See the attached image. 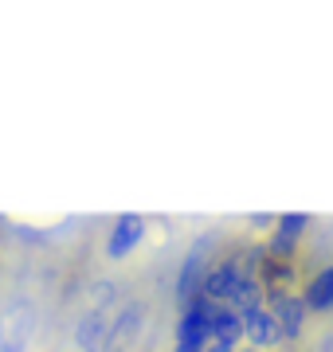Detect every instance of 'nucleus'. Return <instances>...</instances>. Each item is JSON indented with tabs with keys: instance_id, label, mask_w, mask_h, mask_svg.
<instances>
[{
	"instance_id": "1a4fd4ad",
	"label": "nucleus",
	"mask_w": 333,
	"mask_h": 352,
	"mask_svg": "<svg viewBox=\"0 0 333 352\" xmlns=\"http://www.w3.org/2000/svg\"><path fill=\"white\" fill-rule=\"evenodd\" d=\"M302 302H306L310 314H330L333 309V266H325V270H318L310 278L306 289H302Z\"/></svg>"
},
{
	"instance_id": "f8f14e48",
	"label": "nucleus",
	"mask_w": 333,
	"mask_h": 352,
	"mask_svg": "<svg viewBox=\"0 0 333 352\" xmlns=\"http://www.w3.org/2000/svg\"><path fill=\"white\" fill-rule=\"evenodd\" d=\"M204 352H235V349H228V344H219V340H208V344H204Z\"/></svg>"
},
{
	"instance_id": "f03ea898",
	"label": "nucleus",
	"mask_w": 333,
	"mask_h": 352,
	"mask_svg": "<svg viewBox=\"0 0 333 352\" xmlns=\"http://www.w3.org/2000/svg\"><path fill=\"white\" fill-rule=\"evenodd\" d=\"M310 227V215L306 212H290V215H279V223L270 231L267 239V258L275 263H294L298 254V239H302V231Z\"/></svg>"
},
{
	"instance_id": "423d86ee",
	"label": "nucleus",
	"mask_w": 333,
	"mask_h": 352,
	"mask_svg": "<svg viewBox=\"0 0 333 352\" xmlns=\"http://www.w3.org/2000/svg\"><path fill=\"white\" fill-rule=\"evenodd\" d=\"M110 329H114V317H110V309H90L87 317H78V325H75L78 349L103 352V349H106V337H110Z\"/></svg>"
},
{
	"instance_id": "ddd939ff",
	"label": "nucleus",
	"mask_w": 333,
	"mask_h": 352,
	"mask_svg": "<svg viewBox=\"0 0 333 352\" xmlns=\"http://www.w3.org/2000/svg\"><path fill=\"white\" fill-rule=\"evenodd\" d=\"M0 223H4V219H0Z\"/></svg>"
},
{
	"instance_id": "9b49d317",
	"label": "nucleus",
	"mask_w": 333,
	"mask_h": 352,
	"mask_svg": "<svg viewBox=\"0 0 333 352\" xmlns=\"http://www.w3.org/2000/svg\"><path fill=\"white\" fill-rule=\"evenodd\" d=\"M228 309H235V314H255V309H263V282H255V278H244L239 286L231 289L228 298Z\"/></svg>"
},
{
	"instance_id": "f257e3e1",
	"label": "nucleus",
	"mask_w": 333,
	"mask_h": 352,
	"mask_svg": "<svg viewBox=\"0 0 333 352\" xmlns=\"http://www.w3.org/2000/svg\"><path fill=\"white\" fill-rule=\"evenodd\" d=\"M208 254H212V243L208 239H196L193 243V251L184 254V263H180V274H177V305L184 309L189 302H196L200 298V289H204V282H208V270L216 263H208Z\"/></svg>"
},
{
	"instance_id": "39448f33",
	"label": "nucleus",
	"mask_w": 333,
	"mask_h": 352,
	"mask_svg": "<svg viewBox=\"0 0 333 352\" xmlns=\"http://www.w3.org/2000/svg\"><path fill=\"white\" fill-rule=\"evenodd\" d=\"M141 321H145V305L129 302L126 309L114 317V329H110V337H106V349L103 352H129V349H133V340H138Z\"/></svg>"
},
{
	"instance_id": "6e6552de",
	"label": "nucleus",
	"mask_w": 333,
	"mask_h": 352,
	"mask_svg": "<svg viewBox=\"0 0 333 352\" xmlns=\"http://www.w3.org/2000/svg\"><path fill=\"white\" fill-rule=\"evenodd\" d=\"M244 325H247V340H251L255 349H275V344L282 340L279 317L270 314L267 305H263V309H255V314H247Z\"/></svg>"
},
{
	"instance_id": "0eeeda50",
	"label": "nucleus",
	"mask_w": 333,
	"mask_h": 352,
	"mask_svg": "<svg viewBox=\"0 0 333 352\" xmlns=\"http://www.w3.org/2000/svg\"><path fill=\"white\" fill-rule=\"evenodd\" d=\"M244 282V274H239V266H235V254H228L224 263H216L212 270H208V282H204V294L208 302H224L228 305V298H231V289Z\"/></svg>"
},
{
	"instance_id": "7ed1b4c3",
	"label": "nucleus",
	"mask_w": 333,
	"mask_h": 352,
	"mask_svg": "<svg viewBox=\"0 0 333 352\" xmlns=\"http://www.w3.org/2000/svg\"><path fill=\"white\" fill-rule=\"evenodd\" d=\"M270 314L279 317V329H282V340H298L302 329H306V302L298 294H286V289H275L270 294Z\"/></svg>"
},
{
	"instance_id": "20e7f679",
	"label": "nucleus",
	"mask_w": 333,
	"mask_h": 352,
	"mask_svg": "<svg viewBox=\"0 0 333 352\" xmlns=\"http://www.w3.org/2000/svg\"><path fill=\"white\" fill-rule=\"evenodd\" d=\"M145 227H149L145 215H133V212L118 215L114 227H110V235H106V258H126V254L145 239Z\"/></svg>"
},
{
	"instance_id": "9d476101",
	"label": "nucleus",
	"mask_w": 333,
	"mask_h": 352,
	"mask_svg": "<svg viewBox=\"0 0 333 352\" xmlns=\"http://www.w3.org/2000/svg\"><path fill=\"white\" fill-rule=\"evenodd\" d=\"M212 340H219V344H228V349H235L239 340H247V325H244V314H235V309H219L216 321H212Z\"/></svg>"
}]
</instances>
